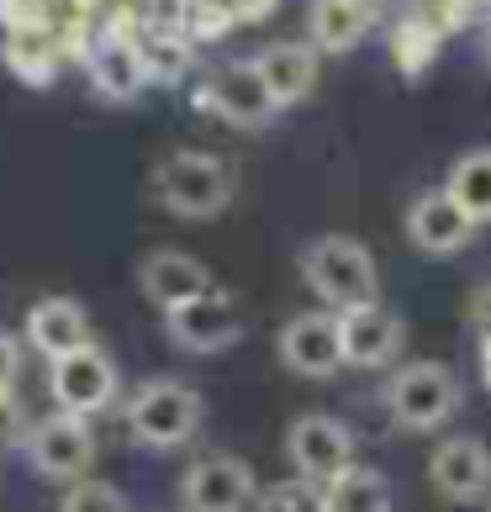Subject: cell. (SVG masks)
<instances>
[{
	"label": "cell",
	"instance_id": "6da1fadb",
	"mask_svg": "<svg viewBox=\"0 0 491 512\" xmlns=\"http://www.w3.org/2000/svg\"><path fill=\"white\" fill-rule=\"evenodd\" d=\"M301 280L312 286L317 301H328L338 312L354 307H375L381 301V270H375V254L360 238L344 233H323L301 249Z\"/></svg>",
	"mask_w": 491,
	"mask_h": 512
},
{
	"label": "cell",
	"instance_id": "7a4b0ae2",
	"mask_svg": "<svg viewBox=\"0 0 491 512\" xmlns=\"http://www.w3.org/2000/svg\"><path fill=\"white\" fill-rule=\"evenodd\" d=\"M201 428V396L196 386L169 381V375H154L138 391L127 396V433L143 449H180L191 444Z\"/></svg>",
	"mask_w": 491,
	"mask_h": 512
},
{
	"label": "cell",
	"instance_id": "3957f363",
	"mask_svg": "<svg viewBox=\"0 0 491 512\" xmlns=\"http://www.w3.org/2000/svg\"><path fill=\"white\" fill-rule=\"evenodd\" d=\"M154 191L175 217H217L222 206L233 201V169L217 154H201V148H180L154 169Z\"/></svg>",
	"mask_w": 491,
	"mask_h": 512
},
{
	"label": "cell",
	"instance_id": "277c9868",
	"mask_svg": "<svg viewBox=\"0 0 491 512\" xmlns=\"http://www.w3.org/2000/svg\"><path fill=\"white\" fill-rule=\"evenodd\" d=\"M386 407L396 417V428L407 433H433L460 412V375L439 365V359H418L402 365L386 386Z\"/></svg>",
	"mask_w": 491,
	"mask_h": 512
},
{
	"label": "cell",
	"instance_id": "5b68a950",
	"mask_svg": "<svg viewBox=\"0 0 491 512\" xmlns=\"http://www.w3.org/2000/svg\"><path fill=\"white\" fill-rule=\"evenodd\" d=\"M286 460L296 465L301 481L328 486L333 476H344L354 465V433L333 412H301L286 428Z\"/></svg>",
	"mask_w": 491,
	"mask_h": 512
},
{
	"label": "cell",
	"instance_id": "8992f818",
	"mask_svg": "<svg viewBox=\"0 0 491 512\" xmlns=\"http://www.w3.org/2000/svg\"><path fill=\"white\" fill-rule=\"evenodd\" d=\"M48 391H53V402H59V412L69 417H96L106 412L111 402H117V365H111V354L96 349V344H85V349H74L64 359H53V370H48Z\"/></svg>",
	"mask_w": 491,
	"mask_h": 512
},
{
	"label": "cell",
	"instance_id": "52a82bcc",
	"mask_svg": "<svg viewBox=\"0 0 491 512\" xmlns=\"http://www.w3.org/2000/svg\"><path fill=\"white\" fill-rule=\"evenodd\" d=\"M27 460L43 481H85L90 460H96V433H90V417H69L53 412L43 423H32L27 433Z\"/></svg>",
	"mask_w": 491,
	"mask_h": 512
},
{
	"label": "cell",
	"instance_id": "ba28073f",
	"mask_svg": "<svg viewBox=\"0 0 491 512\" xmlns=\"http://www.w3.org/2000/svg\"><path fill=\"white\" fill-rule=\"evenodd\" d=\"M164 333L175 338L185 354H222L243 338V312H238V301L217 286V291L196 296L191 307L164 312Z\"/></svg>",
	"mask_w": 491,
	"mask_h": 512
},
{
	"label": "cell",
	"instance_id": "9c48e42d",
	"mask_svg": "<svg viewBox=\"0 0 491 512\" xmlns=\"http://www.w3.org/2000/svg\"><path fill=\"white\" fill-rule=\"evenodd\" d=\"M254 497H259L254 470L243 460H233V454H206L180 481L185 512H249Z\"/></svg>",
	"mask_w": 491,
	"mask_h": 512
},
{
	"label": "cell",
	"instance_id": "30bf717a",
	"mask_svg": "<svg viewBox=\"0 0 491 512\" xmlns=\"http://www.w3.org/2000/svg\"><path fill=\"white\" fill-rule=\"evenodd\" d=\"M280 359L286 370L307 381H328L344 370V344H338V317L333 312H301L280 328Z\"/></svg>",
	"mask_w": 491,
	"mask_h": 512
},
{
	"label": "cell",
	"instance_id": "8fae6325",
	"mask_svg": "<svg viewBox=\"0 0 491 512\" xmlns=\"http://www.w3.org/2000/svg\"><path fill=\"white\" fill-rule=\"evenodd\" d=\"M338 344H344V365L354 370H381L391 365L407 344V328L402 317L386 312L381 301L375 307H354V312H338Z\"/></svg>",
	"mask_w": 491,
	"mask_h": 512
},
{
	"label": "cell",
	"instance_id": "7c38bea8",
	"mask_svg": "<svg viewBox=\"0 0 491 512\" xmlns=\"http://www.w3.org/2000/svg\"><path fill=\"white\" fill-rule=\"evenodd\" d=\"M138 286H143V296L154 301V307L175 312V307H191L196 296L217 291V280H212V270H206L196 254L154 249V254H143V264H138Z\"/></svg>",
	"mask_w": 491,
	"mask_h": 512
},
{
	"label": "cell",
	"instance_id": "4fadbf2b",
	"mask_svg": "<svg viewBox=\"0 0 491 512\" xmlns=\"http://www.w3.org/2000/svg\"><path fill=\"white\" fill-rule=\"evenodd\" d=\"M206 106H212L222 122H233V127H264V122L280 111V106L270 101V90H264L254 59L222 64V69L212 74V85H206Z\"/></svg>",
	"mask_w": 491,
	"mask_h": 512
},
{
	"label": "cell",
	"instance_id": "5bb4252c",
	"mask_svg": "<svg viewBox=\"0 0 491 512\" xmlns=\"http://www.w3.org/2000/svg\"><path fill=\"white\" fill-rule=\"evenodd\" d=\"M428 481L449 502H481L491 491V449L481 439H444L428 454Z\"/></svg>",
	"mask_w": 491,
	"mask_h": 512
},
{
	"label": "cell",
	"instance_id": "9a60e30c",
	"mask_svg": "<svg viewBox=\"0 0 491 512\" xmlns=\"http://www.w3.org/2000/svg\"><path fill=\"white\" fill-rule=\"evenodd\" d=\"M407 238L418 243L423 254H460L470 238H476V222L460 212V201L449 191H423L407 206Z\"/></svg>",
	"mask_w": 491,
	"mask_h": 512
},
{
	"label": "cell",
	"instance_id": "2e32d148",
	"mask_svg": "<svg viewBox=\"0 0 491 512\" xmlns=\"http://www.w3.org/2000/svg\"><path fill=\"white\" fill-rule=\"evenodd\" d=\"M90 344V317L74 296H43L32 301L27 312V349H37L53 365V359H64L74 349Z\"/></svg>",
	"mask_w": 491,
	"mask_h": 512
},
{
	"label": "cell",
	"instance_id": "e0dca14e",
	"mask_svg": "<svg viewBox=\"0 0 491 512\" xmlns=\"http://www.w3.org/2000/svg\"><path fill=\"white\" fill-rule=\"evenodd\" d=\"M254 69H259V80H264L275 106H296L317 85V48L312 43H270L254 53Z\"/></svg>",
	"mask_w": 491,
	"mask_h": 512
},
{
	"label": "cell",
	"instance_id": "ac0fdd59",
	"mask_svg": "<svg viewBox=\"0 0 491 512\" xmlns=\"http://www.w3.org/2000/svg\"><path fill=\"white\" fill-rule=\"evenodd\" d=\"M90 85H96L106 101H138L143 85H148L143 48L127 43V37H106V43H96L90 48Z\"/></svg>",
	"mask_w": 491,
	"mask_h": 512
},
{
	"label": "cell",
	"instance_id": "d6986e66",
	"mask_svg": "<svg viewBox=\"0 0 491 512\" xmlns=\"http://www.w3.org/2000/svg\"><path fill=\"white\" fill-rule=\"evenodd\" d=\"M323 512H391V486L381 470L349 465L344 476L323 486Z\"/></svg>",
	"mask_w": 491,
	"mask_h": 512
},
{
	"label": "cell",
	"instance_id": "ffe728a7",
	"mask_svg": "<svg viewBox=\"0 0 491 512\" xmlns=\"http://www.w3.org/2000/svg\"><path fill=\"white\" fill-rule=\"evenodd\" d=\"M444 191L460 201V212L470 222H491V148H470V154L455 159V169H449Z\"/></svg>",
	"mask_w": 491,
	"mask_h": 512
},
{
	"label": "cell",
	"instance_id": "44dd1931",
	"mask_svg": "<svg viewBox=\"0 0 491 512\" xmlns=\"http://www.w3.org/2000/svg\"><path fill=\"white\" fill-rule=\"evenodd\" d=\"M365 37V0H317L312 6V48L344 53Z\"/></svg>",
	"mask_w": 491,
	"mask_h": 512
},
{
	"label": "cell",
	"instance_id": "7402d4cb",
	"mask_svg": "<svg viewBox=\"0 0 491 512\" xmlns=\"http://www.w3.org/2000/svg\"><path fill=\"white\" fill-rule=\"evenodd\" d=\"M59 512H127V497L111 481H74L64 491Z\"/></svg>",
	"mask_w": 491,
	"mask_h": 512
},
{
	"label": "cell",
	"instance_id": "603a6c76",
	"mask_svg": "<svg viewBox=\"0 0 491 512\" xmlns=\"http://www.w3.org/2000/svg\"><path fill=\"white\" fill-rule=\"evenodd\" d=\"M259 512H323V486H312V481H286V486H275V491H264V502Z\"/></svg>",
	"mask_w": 491,
	"mask_h": 512
},
{
	"label": "cell",
	"instance_id": "cb8c5ba5",
	"mask_svg": "<svg viewBox=\"0 0 491 512\" xmlns=\"http://www.w3.org/2000/svg\"><path fill=\"white\" fill-rule=\"evenodd\" d=\"M143 64H148V80H175L185 69V48L180 43H143Z\"/></svg>",
	"mask_w": 491,
	"mask_h": 512
},
{
	"label": "cell",
	"instance_id": "d4e9b609",
	"mask_svg": "<svg viewBox=\"0 0 491 512\" xmlns=\"http://www.w3.org/2000/svg\"><path fill=\"white\" fill-rule=\"evenodd\" d=\"M27 433H32V423L22 417V402H16V391H0V444H16V439L27 444Z\"/></svg>",
	"mask_w": 491,
	"mask_h": 512
},
{
	"label": "cell",
	"instance_id": "484cf974",
	"mask_svg": "<svg viewBox=\"0 0 491 512\" xmlns=\"http://www.w3.org/2000/svg\"><path fill=\"white\" fill-rule=\"evenodd\" d=\"M428 48H433V37H428V32H418V27L396 32V64L407 59V69H423V64H428Z\"/></svg>",
	"mask_w": 491,
	"mask_h": 512
},
{
	"label": "cell",
	"instance_id": "4316f807",
	"mask_svg": "<svg viewBox=\"0 0 491 512\" xmlns=\"http://www.w3.org/2000/svg\"><path fill=\"white\" fill-rule=\"evenodd\" d=\"M16 375H22V338L0 328V391H11Z\"/></svg>",
	"mask_w": 491,
	"mask_h": 512
},
{
	"label": "cell",
	"instance_id": "83f0119b",
	"mask_svg": "<svg viewBox=\"0 0 491 512\" xmlns=\"http://www.w3.org/2000/svg\"><path fill=\"white\" fill-rule=\"evenodd\" d=\"M481 370H486V381H491V338L481 344Z\"/></svg>",
	"mask_w": 491,
	"mask_h": 512
}]
</instances>
